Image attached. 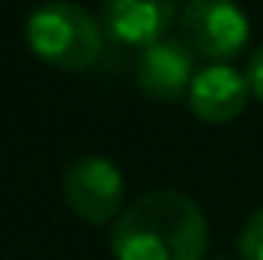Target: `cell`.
I'll use <instances>...</instances> for the list:
<instances>
[{
  "mask_svg": "<svg viewBox=\"0 0 263 260\" xmlns=\"http://www.w3.org/2000/svg\"><path fill=\"white\" fill-rule=\"evenodd\" d=\"M206 240L200 207L177 190L143 194L110 227L114 260H203Z\"/></svg>",
  "mask_w": 263,
  "mask_h": 260,
  "instance_id": "cell-1",
  "label": "cell"
},
{
  "mask_svg": "<svg viewBox=\"0 0 263 260\" xmlns=\"http://www.w3.org/2000/svg\"><path fill=\"white\" fill-rule=\"evenodd\" d=\"M250 100V80L247 73L233 70L230 64H206L193 77L186 104L193 117L203 124H230L247 110Z\"/></svg>",
  "mask_w": 263,
  "mask_h": 260,
  "instance_id": "cell-5",
  "label": "cell"
},
{
  "mask_svg": "<svg viewBox=\"0 0 263 260\" xmlns=\"http://www.w3.org/2000/svg\"><path fill=\"white\" fill-rule=\"evenodd\" d=\"M137 87L154 100H180L193 84V53L183 40H157L137 60Z\"/></svg>",
  "mask_w": 263,
  "mask_h": 260,
  "instance_id": "cell-6",
  "label": "cell"
},
{
  "mask_svg": "<svg viewBox=\"0 0 263 260\" xmlns=\"http://www.w3.org/2000/svg\"><path fill=\"white\" fill-rule=\"evenodd\" d=\"M64 200L80 220L107 224L120 217L123 177L107 157H77L64 174Z\"/></svg>",
  "mask_w": 263,
  "mask_h": 260,
  "instance_id": "cell-4",
  "label": "cell"
},
{
  "mask_svg": "<svg viewBox=\"0 0 263 260\" xmlns=\"http://www.w3.org/2000/svg\"><path fill=\"white\" fill-rule=\"evenodd\" d=\"M247 80H250V94L263 104V47L253 53L250 67H247Z\"/></svg>",
  "mask_w": 263,
  "mask_h": 260,
  "instance_id": "cell-9",
  "label": "cell"
},
{
  "mask_svg": "<svg viewBox=\"0 0 263 260\" xmlns=\"http://www.w3.org/2000/svg\"><path fill=\"white\" fill-rule=\"evenodd\" d=\"M240 257L243 260H263V207L250 214L240 234Z\"/></svg>",
  "mask_w": 263,
  "mask_h": 260,
  "instance_id": "cell-8",
  "label": "cell"
},
{
  "mask_svg": "<svg viewBox=\"0 0 263 260\" xmlns=\"http://www.w3.org/2000/svg\"><path fill=\"white\" fill-rule=\"evenodd\" d=\"M27 47L50 67L87 70L100 60L103 30L84 7L70 0H50L27 17Z\"/></svg>",
  "mask_w": 263,
  "mask_h": 260,
  "instance_id": "cell-2",
  "label": "cell"
},
{
  "mask_svg": "<svg viewBox=\"0 0 263 260\" xmlns=\"http://www.w3.org/2000/svg\"><path fill=\"white\" fill-rule=\"evenodd\" d=\"M177 24L186 50L210 64L233 60L250 37V20L233 0H183Z\"/></svg>",
  "mask_w": 263,
  "mask_h": 260,
  "instance_id": "cell-3",
  "label": "cell"
},
{
  "mask_svg": "<svg viewBox=\"0 0 263 260\" xmlns=\"http://www.w3.org/2000/svg\"><path fill=\"white\" fill-rule=\"evenodd\" d=\"M217 260H227V257H217Z\"/></svg>",
  "mask_w": 263,
  "mask_h": 260,
  "instance_id": "cell-10",
  "label": "cell"
},
{
  "mask_svg": "<svg viewBox=\"0 0 263 260\" xmlns=\"http://www.w3.org/2000/svg\"><path fill=\"white\" fill-rule=\"evenodd\" d=\"M103 24L120 44L143 47L163 40L180 13V0H100Z\"/></svg>",
  "mask_w": 263,
  "mask_h": 260,
  "instance_id": "cell-7",
  "label": "cell"
}]
</instances>
